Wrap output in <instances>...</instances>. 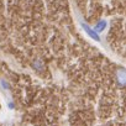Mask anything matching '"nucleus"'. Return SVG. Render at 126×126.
I'll list each match as a JSON object with an SVG mask.
<instances>
[{"label": "nucleus", "mask_w": 126, "mask_h": 126, "mask_svg": "<svg viewBox=\"0 0 126 126\" xmlns=\"http://www.w3.org/2000/svg\"><path fill=\"white\" fill-rule=\"evenodd\" d=\"M119 78H120V80L124 83V80L126 82V72H124V71H121L120 73H119Z\"/></svg>", "instance_id": "1"}]
</instances>
